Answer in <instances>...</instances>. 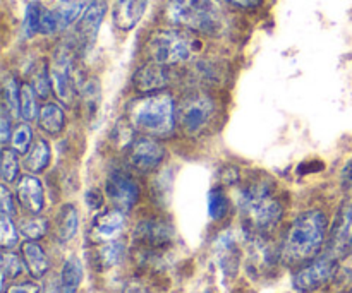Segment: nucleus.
<instances>
[{"label": "nucleus", "mask_w": 352, "mask_h": 293, "mask_svg": "<svg viewBox=\"0 0 352 293\" xmlns=\"http://www.w3.org/2000/svg\"><path fill=\"white\" fill-rule=\"evenodd\" d=\"M327 230H329V220L325 213L320 209H308L301 213L292 222L282 244V259L287 264H301L316 259L320 250L325 246Z\"/></svg>", "instance_id": "obj_1"}, {"label": "nucleus", "mask_w": 352, "mask_h": 293, "mask_svg": "<svg viewBox=\"0 0 352 293\" xmlns=\"http://www.w3.org/2000/svg\"><path fill=\"white\" fill-rule=\"evenodd\" d=\"M131 127L151 137H170L175 132V105L168 93H150L134 99L127 110Z\"/></svg>", "instance_id": "obj_2"}, {"label": "nucleus", "mask_w": 352, "mask_h": 293, "mask_svg": "<svg viewBox=\"0 0 352 293\" xmlns=\"http://www.w3.org/2000/svg\"><path fill=\"white\" fill-rule=\"evenodd\" d=\"M239 208L251 232L258 235L270 233L284 215V208L275 196V187L263 180L244 187L239 198Z\"/></svg>", "instance_id": "obj_3"}, {"label": "nucleus", "mask_w": 352, "mask_h": 293, "mask_svg": "<svg viewBox=\"0 0 352 293\" xmlns=\"http://www.w3.org/2000/svg\"><path fill=\"white\" fill-rule=\"evenodd\" d=\"M168 23L205 34L222 30V10L215 0H168L165 7Z\"/></svg>", "instance_id": "obj_4"}, {"label": "nucleus", "mask_w": 352, "mask_h": 293, "mask_svg": "<svg viewBox=\"0 0 352 293\" xmlns=\"http://www.w3.org/2000/svg\"><path fill=\"white\" fill-rule=\"evenodd\" d=\"M174 242V226L160 218L143 220L133 233V249L141 263L151 264L164 256Z\"/></svg>", "instance_id": "obj_5"}, {"label": "nucleus", "mask_w": 352, "mask_h": 293, "mask_svg": "<svg viewBox=\"0 0 352 293\" xmlns=\"http://www.w3.org/2000/svg\"><path fill=\"white\" fill-rule=\"evenodd\" d=\"M148 51L151 60L170 67V65L184 64L195 55L196 41L184 31H160L153 34L148 43Z\"/></svg>", "instance_id": "obj_6"}, {"label": "nucleus", "mask_w": 352, "mask_h": 293, "mask_svg": "<svg viewBox=\"0 0 352 293\" xmlns=\"http://www.w3.org/2000/svg\"><path fill=\"white\" fill-rule=\"evenodd\" d=\"M215 102L205 91H192L179 106V124L188 136H198L212 122Z\"/></svg>", "instance_id": "obj_7"}, {"label": "nucleus", "mask_w": 352, "mask_h": 293, "mask_svg": "<svg viewBox=\"0 0 352 293\" xmlns=\"http://www.w3.org/2000/svg\"><path fill=\"white\" fill-rule=\"evenodd\" d=\"M337 261L330 254L313 259L308 266L301 268L292 278V287L298 293H313L330 283L337 273Z\"/></svg>", "instance_id": "obj_8"}, {"label": "nucleus", "mask_w": 352, "mask_h": 293, "mask_svg": "<svg viewBox=\"0 0 352 293\" xmlns=\"http://www.w3.org/2000/svg\"><path fill=\"white\" fill-rule=\"evenodd\" d=\"M105 192L113 208L122 213L131 211L140 199V185L127 172L122 170H113L109 175Z\"/></svg>", "instance_id": "obj_9"}, {"label": "nucleus", "mask_w": 352, "mask_h": 293, "mask_svg": "<svg viewBox=\"0 0 352 293\" xmlns=\"http://www.w3.org/2000/svg\"><path fill=\"white\" fill-rule=\"evenodd\" d=\"M352 253V201L340 206L333 225L330 228L329 244H327V254L336 259L349 256Z\"/></svg>", "instance_id": "obj_10"}, {"label": "nucleus", "mask_w": 352, "mask_h": 293, "mask_svg": "<svg viewBox=\"0 0 352 293\" xmlns=\"http://www.w3.org/2000/svg\"><path fill=\"white\" fill-rule=\"evenodd\" d=\"M52 91L58 98L62 105H71L74 99V75H72V58L69 51L58 50L54 55L50 67Z\"/></svg>", "instance_id": "obj_11"}, {"label": "nucleus", "mask_w": 352, "mask_h": 293, "mask_svg": "<svg viewBox=\"0 0 352 293\" xmlns=\"http://www.w3.org/2000/svg\"><path fill=\"white\" fill-rule=\"evenodd\" d=\"M165 148L151 136H141L129 144V161L136 170L153 172L164 163Z\"/></svg>", "instance_id": "obj_12"}, {"label": "nucleus", "mask_w": 352, "mask_h": 293, "mask_svg": "<svg viewBox=\"0 0 352 293\" xmlns=\"http://www.w3.org/2000/svg\"><path fill=\"white\" fill-rule=\"evenodd\" d=\"M107 10H109L107 0H91L85 14L79 17L78 26H76V36H78L81 48L93 47L96 36H98L100 26L107 16Z\"/></svg>", "instance_id": "obj_13"}, {"label": "nucleus", "mask_w": 352, "mask_h": 293, "mask_svg": "<svg viewBox=\"0 0 352 293\" xmlns=\"http://www.w3.org/2000/svg\"><path fill=\"white\" fill-rule=\"evenodd\" d=\"M134 88L138 91L150 95V93H160L165 89L170 82V72H168L167 65H162L158 62H148V64L141 65L136 72H134Z\"/></svg>", "instance_id": "obj_14"}, {"label": "nucleus", "mask_w": 352, "mask_h": 293, "mask_svg": "<svg viewBox=\"0 0 352 293\" xmlns=\"http://www.w3.org/2000/svg\"><path fill=\"white\" fill-rule=\"evenodd\" d=\"M126 225V215L119 209H109L103 211L93 220L91 225V239L95 242H112L119 239Z\"/></svg>", "instance_id": "obj_15"}, {"label": "nucleus", "mask_w": 352, "mask_h": 293, "mask_svg": "<svg viewBox=\"0 0 352 293\" xmlns=\"http://www.w3.org/2000/svg\"><path fill=\"white\" fill-rule=\"evenodd\" d=\"M16 194L21 206L28 213H31V215H40L45 204V192L40 178L34 177L33 174L23 175L19 178V182H17Z\"/></svg>", "instance_id": "obj_16"}, {"label": "nucleus", "mask_w": 352, "mask_h": 293, "mask_svg": "<svg viewBox=\"0 0 352 293\" xmlns=\"http://www.w3.org/2000/svg\"><path fill=\"white\" fill-rule=\"evenodd\" d=\"M150 0H119L113 9V23L119 30L131 31L146 12Z\"/></svg>", "instance_id": "obj_17"}, {"label": "nucleus", "mask_w": 352, "mask_h": 293, "mask_svg": "<svg viewBox=\"0 0 352 293\" xmlns=\"http://www.w3.org/2000/svg\"><path fill=\"white\" fill-rule=\"evenodd\" d=\"M21 253H23V261L26 264L28 273L33 278H36V280L43 278L47 271L50 270V261H48L47 253L34 240L24 242L23 247H21Z\"/></svg>", "instance_id": "obj_18"}, {"label": "nucleus", "mask_w": 352, "mask_h": 293, "mask_svg": "<svg viewBox=\"0 0 352 293\" xmlns=\"http://www.w3.org/2000/svg\"><path fill=\"white\" fill-rule=\"evenodd\" d=\"M79 216L72 204H64L55 216V239L60 244L71 242L78 233Z\"/></svg>", "instance_id": "obj_19"}, {"label": "nucleus", "mask_w": 352, "mask_h": 293, "mask_svg": "<svg viewBox=\"0 0 352 293\" xmlns=\"http://www.w3.org/2000/svg\"><path fill=\"white\" fill-rule=\"evenodd\" d=\"M38 126L48 136H58L65 129V113L57 103H47L38 113Z\"/></svg>", "instance_id": "obj_20"}, {"label": "nucleus", "mask_w": 352, "mask_h": 293, "mask_svg": "<svg viewBox=\"0 0 352 293\" xmlns=\"http://www.w3.org/2000/svg\"><path fill=\"white\" fill-rule=\"evenodd\" d=\"M82 281V264L78 257H69L64 263L57 293H76Z\"/></svg>", "instance_id": "obj_21"}, {"label": "nucleus", "mask_w": 352, "mask_h": 293, "mask_svg": "<svg viewBox=\"0 0 352 293\" xmlns=\"http://www.w3.org/2000/svg\"><path fill=\"white\" fill-rule=\"evenodd\" d=\"M52 151L50 146L45 139L34 141L33 146L30 148V151L26 153L24 158V167L28 168V172L31 174H41L43 170H47L48 163H50Z\"/></svg>", "instance_id": "obj_22"}, {"label": "nucleus", "mask_w": 352, "mask_h": 293, "mask_svg": "<svg viewBox=\"0 0 352 293\" xmlns=\"http://www.w3.org/2000/svg\"><path fill=\"white\" fill-rule=\"evenodd\" d=\"M88 0H62L57 5V9H55L58 23H60V30H65V27L78 23L79 17L88 9Z\"/></svg>", "instance_id": "obj_23"}, {"label": "nucleus", "mask_w": 352, "mask_h": 293, "mask_svg": "<svg viewBox=\"0 0 352 293\" xmlns=\"http://www.w3.org/2000/svg\"><path fill=\"white\" fill-rule=\"evenodd\" d=\"M126 257V244L120 240L105 242V246L98 250V268L100 270H110V268L120 264Z\"/></svg>", "instance_id": "obj_24"}, {"label": "nucleus", "mask_w": 352, "mask_h": 293, "mask_svg": "<svg viewBox=\"0 0 352 293\" xmlns=\"http://www.w3.org/2000/svg\"><path fill=\"white\" fill-rule=\"evenodd\" d=\"M21 88L17 79L14 75H7L3 79V106L9 110L12 117L19 115V105H21Z\"/></svg>", "instance_id": "obj_25"}, {"label": "nucleus", "mask_w": 352, "mask_h": 293, "mask_svg": "<svg viewBox=\"0 0 352 293\" xmlns=\"http://www.w3.org/2000/svg\"><path fill=\"white\" fill-rule=\"evenodd\" d=\"M230 211V201L226 196V192L220 187L212 189L208 192V213L212 216V220L220 222V220L226 218Z\"/></svg>", "instance_id": "obj_26"}, {"label": "nucleus", "mask_w": 352, "mask_h": 293, "mask_svg": "<svg viewBox=\"0 0 352 293\" xmlns=\"http://www.w3.org/2000/svg\"><path fill=\"white\" fill-rule=\"evenodd\" d=\"M38 95L33 89L31 84H23L21 88V105H19V115L23 117L26 122H31V120L38 119V113H40V108H38L36 102Z\"/></svg>", "instance_id": "obj_27"}, {"label": "nucleus", "mask_w": 352, "mask_h": 293, "mask_svg": "<svg viewBox=\"0 0 352 293\" xmlns=\"http://www.w3.org/2000/svg\"><path fill=\"white\" fill-rule=\"evenodd\" d=\"M45 7L40 2H31L26 5V12H24L23 21V33L26 38L34 36L40 33L41 27V17H43Z\"/></svg>", "instance_id": "obj_28"}, {"label": "nucleus", "mask_w": 352, "mask_h": 293, "mask_svg": "<svg viewBox=\"0 0 352 293\" xmlns=\"http://www.w3.org/2000/svg\"><path fill=\"white\" fill-rule=\"evenodd\" d=\"M19 230L12 223V216L2 213L0 216V246L3 250L14 249L19 242Z\"/></svg>", "instance_id": "obj_29"}, {"label": "nucleus", "mask_w": 352, "mask_h": 293, "mask_svg": "<svg viewBox=\"0 0 352 293\" xmlns=\"http://www.w3.org/2000/svg\"><path fill=\"white\" fill-rule=\"evenodd\" d=\"M19 232L21 235L26 237L28 240H34V242H36L38 239L47 235L48 222L45 218H41V216L34 215L33 218L23 220V223H21L19 226Z\"/></svg>", "instance_id": "obj_30"}, {"label": "nucleus", "mask_w": 352, "mask_h": 293, "mask_svg": "<svg viewBox=\"0 0 352 293\" xmlns=\"http://www.w3.org/2000/svg\"><path fill=\"white\" fill-rule=\"evenodd\" d=\"M21 163L17 158V151L12 148H6L2 151V178L7 184H12L19 177Z\"/></svg>", "instance_id": "obj_31"}, {"label": "nucleus", "mask_w": 352, "mask_h": 293, "mask_svg": "<svg viewBox=\"0 0 352 293\" xmlns=\"http://www.w3.org/2000/svg\"><path fill=\"white\" fill-rule=\"evenodd\" d=\"M31 146H33V130L28 124H21L14 129L12 136H10V148L19 154H26Z\"/></svg>", "instance_id": "obj_32"}, {"label": "nucleus", "mask_w": 352, "mask_h": 293, "mask_svg": "<svg viewBox=\"0 0 352 293\" xmlns=\"http://www.w3.org/2000/svg\"><path fill=\"white\" fill-rule=\"evenodd\" d=\"M23 271V261L21 257L17 256L16 253H9V250H3L2 254V288L3 292L7 290L6 288V281L9 278H17Z\"/></svg>", "instance_id": "obj_33"}, {"label": "nucleus", "mask_w": 352, "mask_h": 293, "mask_svg": "<svg viewBox=\"0 0 352 293\" xmlns=\"http://www.w3.org/2000/svg\"><path fill=\"white\" fill-rule=\"evenodd\" d=\"M31 86L36 91L40 98H47L48 93L52 91V81H50V72H48L47 65L41 64L40 67L34 71L33 79H31Z\"/></svg>", "instance_id": "obj_34"}, {"label": "nucleus", "mask_w": 352, "mask_h": 293, "mask_svg": "<svg viewBox=\"0 0 352 293\" xmlns=\"http://www.w3.org/2000/svg\"><path fill=\"white\" fill-rule=\"evenodd\" d=\"M82 99H85V105L89 108V115L98 110L100 105V86L96 79H89L82 86Z\"/></svg>", "instance_id": "obj_35"}, {"label": "nucleus", "mask_w": 352, "mask_h": 293, "mask_svg": "<svg viewBox=\"0 0 352 293\" xmlns=\"http://www.w3.org/2000/svg\"><path fill=\"white\" fill-rule=\"evenodd\" d=\"M57 30H60V23H58L57 12H55V10H50V9H45L43 17H41L40 33L41 34H54Z\"/></svg>", "instance_id": "obj_36"}, {"label": "nucleus", "mask_w": 352, "mask_h": 293, "mask_svg": "<svg viewBox=\"0 0 352 293\" xmlns=\"http://www.w3.org/2000/svg\"><path fill=\"white\" fill-rule=\"evenodd\" d=\"M85 201H86V204H88L89 209H95V211H96V209L102 208L103 202H105V199H103V194H102V191H100V189L93 187V189H89L88 192H86Z\"/></svg>", "instance_id": "obj_37"}, {"label": "nucleus", "mask_w": 352, "mask_h": 293, "mask_svg": "<svg viewBox=\"0 0 352 293\" xmlns=\"http://www.w3.org/2000/svg\"><path fill=\"white\" fill-rule=\"evenodd\" d=\"M7 113L9 112H7V108L3 106L2 120H0V139H2V144L10 143V136H12V132H14V130L10 129V119Z\"/></svg>", "instance_id": "obj_38"}, {"label": "nucleus", "mask_w": 352, "mask_h": 293, "mask_svg": "<svg viewBox=\"0 0 352 293\" xmlns=\"http://www.w3.org/2000/svg\"><path fill=\"white\" fill-rule=\"evenodd\" d=\"M0 201H2V213H6V215H9V216L16 215L12 196H10L9 189H7L6 185H2V187H0Z\"/></svg>", "instance_id": "obj_39"}, {"label": "nucleus", "mask_w": 352, "mask_h": 293, "mask_svg": "<svg viewBox=\"0 0 352 293\" xmlns=\"http://www.w3.org/2000/svg\"><path fill=\"white\" fill-rule=\"evenodd\" d=\"M117 293H150L146 285L140 280H129L120 287V290Z\"/></svg>", "instance_id": "obj_40"}, {"label": "nucleus", "mask_w": 352, "mask_h": 293, "mask_svg": "<svg viewBox=\"0 0 352 293\" xmlns=\"http://www.w3.org/2000/svg\"><path fill=\"white\" fill-rule=\"evenodd\" d=\"M3 293H40V287L31 283V281H24V283L12 285V287L7 288Z\"/></svg>", "instance_id": "obj_41"}, {"label": "nucleus", "mask_w": 352, "mask_h": 293, "mask_svg": "<svg viewBox=\"0 0 352 293\" xmlns=\"http://www.w3.org/2000/svg\"><path fill=\"white\" fill-rule=\"evenodd\" d=\"M227 2L232 3L234 7H239V9L251 10V9H258L263 0H227Z\"/></svg>", "instance_id": "obj_42"}]
</instances>
